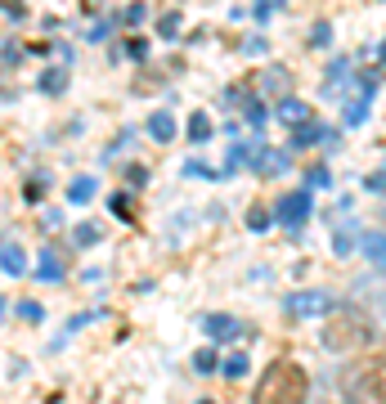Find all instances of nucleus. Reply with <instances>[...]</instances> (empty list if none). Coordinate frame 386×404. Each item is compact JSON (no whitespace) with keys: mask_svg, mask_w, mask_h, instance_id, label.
<instances>
[{"mask_svg":"<svg viewBox=\"0 0 386 404\" xmlns=\"http://www.w3.org/2000/svg\"><path fill=\"white\" fill-rule=\"evenodd\" d=\"M328 41H332V23H315V32H310V45H315V50H323Z\"/></svg>","mask_w":386,"mask_h":404,"instance_id":"obj_25","label":"nucleus"},{"mask_svg":"<svg viewBox=\"0 0 386 404\" xmlns=\"http://www.w3.org/2000/svg\"><path fill=\"white\" fill-rule=\"evenodd\" d=\"M342 396H346V404H382V360L378 355L368 364H355V369L342 373Z\"/></svg>","mask_w":386,"mask_h":404,"instance_id":"obj_3","label":"nucleus"},{"mask_svg":"<svg viewBox=\"0 0 386 404\" xmlns=\"http://www.w3.org/2000/svg\"><path fill=\"white\" fill-rule=\"evenodd\" d=\"M243 162L256 171V176H283V171H292V157L283 149H256L251 157H243Z\"/></svg>","mask_w":386,"mask_h":404,"instance_id":"obj_6","label":"nucleus"},{"mask_svg":"<svg viewBox=\"0 0 386 404\" xmlns=\"http://www.w3.org/2000/svg\"><path fill=\"white\" fill-rule=\"evenodd\" d=\"M243 104H247V126H265V121H270V113H265V104L256 99V94H243Z\"/></svg>","mask_w":386,"mask_h":404,"instance_id":"obj_20","label":"nucleus"},{"mask_svg":"<svg viewBox=\"0 0 386 404\" xmlns=\"http://www.w3.org/2000/svg\"><path fill=\"white\" fill-rule=\"evenodd\" d=\"M0 319H5V297H0Z\"/></svg>","mask_w":386,"mask_h":404,"instance_id":"obj_36","label":"nucleus"},{"mask_svg":"<svg viewBox=\"0 0 386 404\" xmlns=\"http://www.w3.org/2000/svg\"><path fill=\"white\" fill-rule=\"evenodd\" d=\"M310 185H315V189L319 185H332V171L328 166H315V171H310Z\"/></svg>","mask_w":386,"mask_h":404,"instance_id":"obj_31","label":"nucleus"},{"mask_svg":"<svg viewBox=\"0 0 386 404\" xmlns=\"http://www.w3.org/2000/svg\"><path fill=\"white\" fill-rule=\"evenodd\" d=\"M23 269H27V265H23V247H18V243H5V247H0V274L14 278V274H23Z\"/></svg>","mask_w":386,"mask_h":404,"instance_id":"obj_15","label":"nucleus"},{"mask_svg":"<svg viewBox=\"0 0 386 404\" xmlns=\"http://www.w3.org/2000/svg\"><path fill=\"white\" fill-rule=\"evenodd\" d=\"M36 278H41V283H58V278H63V261H58V252H41V269H36Z\"/></svg>","mask_w":386,"mask_h":404,"instance_id":"obj_16","label":"nucleus"},{"mask_svg":"<svg viewBox=\"0 0 386 404\" xmlns=\"http://www.w3.org/2000/svg\"><path fill=\"white\" fill-rule=\"evenodd\" d=\"M373 341V324L364 310H332L328 328H323V346L332 355H351L359 346H368Z\"/></svg>","mask_w":386,"mask_h":404,"instance_id":"obj_2","label":"nucleus"},{"mask_svg":"<svg viewBox=\"0 0 386 404\" xmlns=\"http://www.w3.org/2000/svg\"><path fill=\"white\" fill-rule=\"evenodd\" d=\"M310 207H315V198H310V189H297V193H283L279 202H274V216H279L283 229H292V234H301V225L310 220Z\"/></svg>","mask_w":386,"mask_h":404,"instance_id":"obj_4","label":"nucleus"},{"mask_svg":"<svg viewBox=\"0 0 386 404\" xmlns=\"http://www.w3.org/2000/svg\"><path fill=\"white\" fill-rule=\"evenodd\" d=\"M306 391H310L306 369H301V364L279 360L270 373L261 377V386H256V404H301V400H306Z\"/></svg>","mask_w":386,"mask_h":404,"instance_id":"obj_1","label":"nucleus"},{"mask_svg":"<svg viewBox=\"0 0 386 404\" xmlns=\"http://www.w3.org/2000/svg\"><path fill=\"white\" fill-rule=\"evenodd\" d=\"M86 36H90V41H104V36H108V23H94V27H90Z\"/></svg>","mask_w":386,"mask_h":404,"instance_id":"obj_35","label":"nucleus"},{"mask_svg":"<svg viewBox=\"0 0 386 404\" xmlns=\"http://www.w3.org/2000/svg\"><path fill=\"white\" fill-rule=\"evenodd\" d=\"M158 32L166 36V41H171V36H180V14H166V18L158 23Z\"/></svg>","mask_w":386,"mask_h":404,"instance_id":"obj_28","label":"nucleus"},{"mask_svg":"<svg viewBox=\"0 0 386 404\" xmlns=\"http://www.w3.org/2000/svg\"><path fill=\"white\" fill-rule=\"evenodd\" d=\"M202 328H207V337H211V341H220V346L243 333V324H238L234 314H207V319H202Z\"/></svg>","mask_w":386,"mask_h":404,"instance_id":"obj_7","label":"nucleus"},{"mask_svg":"<svg viewBox=\"0 0 386 404\" xmlns=\"http://www.w3.org/2000/svg\"><path fill=\"white\" fill-rule=\"evenodd\" d=\"M189 140H193V144H207V140H211V121H207V113H193V117H189Z\"/></svg>","mask_w":386,"mask_h":404,"instance_id":"obj_19","label":"nucleus"},{"mask_svg":"<svg viewBox=\"0 0 386 404\" xmlns=\"http://www.w3.org/2000/svg\"><path fill=\"white\" fill-rule=\"evenodd\" d=\"M359 243H364L368 265H373V269H382V229H364V234H359Z\"/></svg>","mask_w":386,"mask_h":404,"instance_id":"obj_18","label":"nucleus"},{"mask_svg":"<svg viewBox=\"0 0 386 404\" xmlns=\"http://www.w3.org/2000/svg\"><path fill=\"white\" fill-rule=\"evenodd\" d=\"M45 189H50V176H32V180H27V198H32V202H41Z\"/></svg>","mask_w":386,"mask_h":404,"instance_id":"obj_26","label":"nucleus"},{"mask_svg":"<svg viewBox=\"0 0 386 404\" xmlns=\"http://www.w3.org/2000/svg\"><path fill=\"white\" fill-rule=\"evenodd\" d=\"M359 234H364V225H355V220H351V225H342V229L332 234V252H337V256H351V247L359 243Z\"/></svg>","mask_w":386,"mask_h":404,"instance_id":"obj_12","label":"nucleus"},{"mask_svg":"<svg viewBox=\"0 0 386 404\" xmlns=\"http://www.w3.org/2000/svg\"><path fill=\"white\" fill-rule=\"evenodd\" d=\"M198 404H211V400H198Z\"/></svg>","mask_w":386,"mask_h":404,"instance_id":"obj_37","label":"nucleus"},{"mask_svg":"<svg viewBox=\"0 0 386 404\" xmlns=\"http://www.w3.org/2000/svg\"><path fill=\"white\" fill-rule=\"evenodd\" d=\"M283 305H287V314H297V319H310V314H332V310H337L332 292H323V288H310V292H292V297H287Z\"/></svg>","mask_w":386,"mask_h":404,"instance_id":"obj_5","label":"nucleus"},{"mask_svg":"<svg viewBox=\"0 0 386 404\" xmlns=\"http://www.w3.org/2000/svg\"><path fill=\"white\" fill-rule=\"evenodd\" d=\"M144 18H149V5H130V9H126V23H130V27H139Z\"/></svg>","mask_w":386,"mask_h":404,"instance_id":"obj_29","label":"nucleus"},{"mask_svg":"<svg viewBox=\"0 0 386 404\" xmlns=\"http://www.w3.org/2000/svg\"><path fill=\"white\" fill-rule=\"evenodd\" d=\"M185 176H198V180H220V171L202 166V162H185Z\"/></svg>","mask_w":386,"mask_h":404,"instance_id":"obj_27","label":"nucleus"},{"mask_svg":"<svg viewBox=\"0 0 386 404\" xmlns=\"http://www.w3.org/2000/svg\"><path fill=\"white\" fill-rule=\"evenodd\" d=\"M216 364H220V355H216L211 346H202L198 355H193V369L198 373H216Z\"/></svg>","mask_w":386,"mask_h":404,"instance_id":"obj_22","label":"nucleus"},{"mask_svg":"<svg viewBox=\"0 0 386 404\" xmlns=\"http://www.w3.org/2000/svg\"><path fill=\"white\" fill-rule=\"evenodd\" d=\"M99 238H104L99 225H77V229H72V243H77V247H94Z\"/></svg>","mask_w":386,"mask_h":404,"instance_id":"obj_21","label":"nucleus"},{"mask_svg":"<svg viewBox=\"0 0 386 404\" xmlns=\"http://www.w3.org/2000/svg\"><path fill=\"white\" fill-rule=\"evenodd\" d=\"M256 85H261V94H287V85H292V72H287L283 63H274V68H265L261 77H256Z\"/></svg>","mask_w":386,"mask_h":404,"instance_id":"obj_8","label":"nucleus"},{"mask_svg":"<svg viewBox=\"0 0 386 404\" xmlns=\"http://www.w3.org/2000/svg\"><path fill=\"white\" fill-rule=\"evenodd\" d=\"M287 0H256V9H251V18L265 23V18H274V9H283Z\"/></svg>","mask_w":386,"mask_h":404,"instance_id":"obj_24","label":"nucleus"},{"mask_svg":"<svg viewBox=\"0 0 386 404\" xmlns=\"http://www.w3.org/2000/svg\"><path fill=\"white\" fill-rule=\"evenodd\" d=\"M216 373H220V377H234V382H238V377L251 373V360H247L243 350H234V355H225V360L216 364Z\"/></svg>","mask_w":386,"mask_h":404,"instance_id":"obj_10","label":"nucleus"},{"mask_svg":"<svg viewBox=\"0 0 386 404\" xmlns=\"http://www.w3.org/2000/svg\"><path fill=\"white\" fill-rule=\"evenodd\" d=\"M270 212H265V207H251V212H247V229H251V234H265V229H270Z\"/></svg>","mask_w":386,"mask_h":404,"instance_id":"obj_23","label":"nucleus"},{"mask_svg":"<svg viewBox=\"0 0 386 404\" xmlns=\"http://www.w3.org/2000/svg\"><path fill=\"white\" fill-rule=\"evenodd\" d=\"M319 140H332V130L319 126V121H301V126H292V153L310 149V144H319Z\"/></svg>","mask_w":386,"mask_h":404,"instance_id":"obj_9","label":"nucleus"},{"mask_svg":"<svg viewBox=\"0 0 386 404\" xmlns=\"http://www.w3.org/2000/svg\"><path fill=\"white\" fill-rule=\"evenodd\" d=\"M36 90L41 94H63L68 90V68H45L41 81H36Z\"/></svg>","mask_w":386,"mask_h":404,"instance_id":"obj_11","label":"nucleus"},{"mask_svg":"<svg viewBox=\"0 0 386 404\" xmlns=\"http://www.w3.org/2000/svg\"><path fill=\"white\" fill-rule=\"evenodd\" d=\"M149 135H153L158 144H171V140H175V117H171V113H153V117H149Z\"/></svg>","mask_w":386,"mask_h":404,"instance_id":"obj_13","label":"nucleus"},{"mask_svg":"<svg viewBox=\"0 0 386 404\" xmlns=\"http://www.w3.org/2000/svg\"><path fill=\"white\" fill-rule=\"evenodd\" d=\"M126 54H130V59H144V54H149V41H139V36H135V41L126 45Z\"/></svg>","mask_w":386,"mask_h":404,"instance_id":"obj_34","label":"nucleus"},{"mask_svg":"<svg viewBox=\"0 0 386 404\" xmlns=\"http://www.w3.org/2000/svg\"><path fill=\"white\" fill-rule=\"evenodd\" d=\"M0 59H5V63H18V59H23V45H14V41L0 45Z\"/></svg>","mask_w":386,"mask_h":404,"instance_id":"obj_32","label":"nucleus"},{"mask_svg":"<svg viewBox=\"0 0 386 404\" xmlns=\"http://www.w3.org/2000/svg\"><path fill=\"white\" fill-rule=\"evenodd\" d=\"M18 314H23V319H32V324H36V319H41V305H36V301H23V305H18Z\"/></svg>","mask_w":386,"mask_h":404,"instance_id":"obj_33","label":"nucleus"},{"mask_svg":"<svg viewBox=\"0 0 386 404\" xmlns=\"http://www.w3.org/2000/svg\"><path fill=\"white\" fill-rule=\"evenodd\" d=\"M279 117L287 121V126H301V121H310V108L301 99H292V94H283V99H279Z\"/></svg>","mask_w":386,"mask_h":404,"instance_id":"obj_14","label":"nucleus"},{"mask_svg":"<svg viewBox=\"0 0 386 404\" xmlns=\"http://www.w3.org/2000/svg\"><path fill=\"white\" fill-rule=\"evenodd\" d=\"M94 189H99V180H94V176H77V180L68 185V202H90Z\"/></svg>","mask_w":386,"mask_h":404,"instance_id":"obj_17","label":"nucleus"},{"mask_svg":"<svg viewBox=\"0 0 386 404\" xmlns=\"http://www.w3.org/2000/svg\"><path fill=\"white\" fill-rule=\"evenodd\" d=\"M265 50H270L265 36H247V41H243V54H265Z\"/></svg>","mask_w":386,"mask_h":404,"instance_id":"obj_30","label":"nucleus"}]
</instances>
